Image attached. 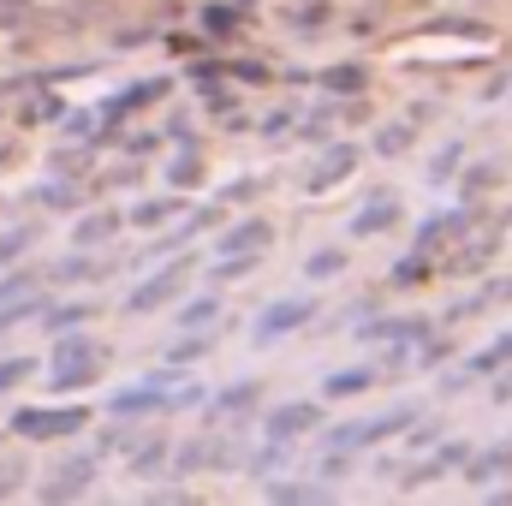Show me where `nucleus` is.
<instances>
[{"label": "nucleus", "mask_w": 512, "mask_h": 506, "mask_svg": "<svg viewBox=\"0 0 512 506\" xmlns=\"http://www.w3.org/2000/svg\"><path fill=\"white\" fill-rule=\"evenodd\" d=\"M90 471H96V459H72V465H60L54 483H42V501H78V495L90 489Z\"/></svg>", "instance_id": "6e6552de"}, {"label": "nucleus", "mask_w": 512, "mask_h": 506, "mask_svg": "<svg viewBox=\"0 0 512 506\" xmlns=\"http://www.w3.org/2000/svg\"><path fill=\"white\" fill-rule=\"evenodd\" d=\"M346 268V251H316L304 262V280H328V274H340Z\"/></svg>", "instance_id": "393cba45"}, {"label": "nucleus", "mask_w": 512, "mask_h": 506, "mask_svg": "<svg viewBox=\"0 0 512 506\" xmlns=\"http://www.w3.org/2000/svg\"><path fill=\"white\" fill-rule=\"evenodd\" d=\"M66 131H72V137H90V131H96V114H72Z\"/></svg>", "instance_id": "58836bf2"}, {"label": "nucleus", "mask_w": 512, "mask_h": 506, "mask_svg": "<svg viewBox=\"0 0 512 506\" xmlns=\"http://www.w3.org/2000/svg\"><path fill=\"white\" fill-rule=\"evenodd\" d=\"M30 286H36V274H0V304L18 298V292H30Z\"/></svg>", "instance_id": "c9c22d12"}, {"label": "nucleus", "mask_w": 512, "mask_h": 506, "mask_svg": "<svg viewBox=\"0 0 512 506\" xmlns=\"http://www.w3.org/2000/svg\"><path fill=\"white\" fill-rule=\"evenodd\" d=\"M512 364V334H501V340H489L483 352H471V364H465V376H501Z\"/></svg>", "instance_id": "2eb2a0df"}, {"label": "nucleus", "mask_w": 512, "mask_h": 506, "mask_svg": "<svg viewBox=\"0 0 512 506\" xmlns=\"http://www.w3.org/2000/svg\"><path fill=\"white\" fill-rule=\"evenodd\" d=\"M322 423V411L310 405V399H286V405H274L268 417H262V441H298V435H310Z\"/></svg>", "instance_id": "39448f33"}, {"label": "nucleus", "mask_w": 512, "mask_h": 506, "mask_svg": "<svg viewBox=\"0 0 512 506\" xmlns=\"http://www.w3.org/2000/svg\"><path fill=\"white\" fill-rule=\"evenodd\" d=\"M268 501H328V489H310V483H268Z\"/></svg>", "instance_id": "cd10ccee"}, {"label": "nucleus", "mask_w": 512, "mask_h": 506, "mask_svg": "<svg viewBox=\"0 0 512 506\" xmlns=\"http://www.w3.org/2000/svg\"><path fill=\"white\" fill-rule=\"evenodd\" d=\"M167 96V78H137V84H126L114 102H102V120L108 126H120L126 114H137V108H149V102H161Z\"/></svg>", "instance_id": "0eeeda50"}, {"label": "nucleus", "mask_w": 512, "mask_h": 506, "mask_svg": "<svg viewBox=\"0 0 512 506\" xmlns=\"http://www.w3.org/2000/svg\"><path fill=\"white\" fill-rule=\"evenodd\" d=\"M18 477H24V471H0V495H12V489H18Z\"/></svg>", "instance_id": "ea45409f"}, {"label": "nucleus", "mask_w": 512, "mask_h": 506, "mask_svg": "<svg viewBox=\"0 0 512 506\" xmlns=\"http://www.w3.org/2000/svg\"><path fill=\"white\" fill-rule=\"evenodd\" d=\"M405 423H417V405H393V411H382V417L340 423V429L322 435V447H328V453H364V447H382V441H393V435H405Z\"/></svg>", "instance_id": "f03ea898"}, {"label": "nucleus", "mask_w": 512, "mask_h": 506, "mask_svg": "<svg viewBox=\"0 0 512 506\" xmlns=\"http://www.w3.org/2000/svg\"><path fill=\"white\" fill-rule=\"evenodd\" d=\"M66 286H78V280H90V274H102V262H90V256H60V268H54Z\"/></svg>", "instance_id": "a878e982"}, {"label": "nucleus", "mask_w": 512, "mask_h": 506, "mask_svg": "<svg viewBox=\"0 0 512 506\" xmlns=\"http://www.w3.org/2000/svg\"><path fill=\"white\" fill-rule=\"evenodd\" d=\"M114 227H120V215H114V209H96V215H84V221H78L72 245H102V239H108Z\"/></svg>", "instance_id": "6ab92c4d"}, {"label": "nucleus", "mask_w": 512, "mask_h": 506, "mask_svg": "<svg viewBox=\"0 0 512 506\" xmlns=\"http://www.w3.org/2000/svg\"><path fill=\"white\" fill-rule=\"evenodd\" d=\"M310 316H316V298H274V304L256 316L251 340H256V346H274V340H286L292 328H304Z\"/></svg>", "instance_id": "20e7f679"}, {"label": "nucleus", "mask_w": 512, "mask_h": 506, "mask_svg": "<svg viewBox=\"0 0 512 506\" xmlns=\"http://www.w3.org/2000/svg\"><path fill=\"white\" fill-rule=\"evenodd\" d=\"M30 251V227H12V233H0V268L12 262V256Z\"/></svg>", "instance_id": "72a5a7b5"}, {"label": "nucleus", "mask_w": 512, "mask_h": 506, "mask_svg": "<svg viewBox=\"0 0 512 506\" xmlns=\"http://www.w3.org/2000/svg\"><path fill=\"white\" fill-rule=\"evenodd\" d=\"M209 352H215V334H185V340H173L161 358H167V364H191V358H209Z\"/></svg>", "instance_id": "aec40b11"}, {"label": "nucleus", "mask_w": 512, "mask_h": 506, "mask_svg": "<svg viewBox=\"0 0 512 506\" xmlns=\"http://www.w3.org/2000/svg\"><path fill=\"white\" fill-rule=\"evenodd\" d=\"M465 453H471L465 441H453V447H435V453H429V459H423L411 477H399V483L411 489V483H429V477H441V471H459V465H465Z\"/></svg>", "instance_id": "f8f14e48"}, {"label": "nucleus", "mask_w": 512, "mask_h": 506, "mask_svg": "<svg viewBox=\"0 0 512 506\" xmlns=\"http://www.w3.org/2000/svg\"><path fill=\"white\" fill-rule=\"evenodd\" d=\"M48 387L54 393H78V387H90V381L102 376V346L90 340V334H54V370H48Z\"/></svg>", "instance_id": "f257e3e1"}, {"label": "nucleus", "mask_w": 512, "mask_h": 506, "mask_svg": "<svg viewBox=\"0 0 512 506\" xmlns=\"http://www.w3.org/2000/svg\"><path fill=\"white\" fill-rule=\"evenodd\" d=\"M256 399H262V387H256V381H233V387H221V393L209 399V417H233V411H251Z\"/></svg>", "instance_id": "4468645a"}, {"label": "nucleus", "mask_w": 512, "mask_h": 506, "mask_svg": "<svg viewBox=\"0 0 512 506\" xmlns=\"http://www.w3.org/2000/svg\"><path fill=\"white\" fill-rule=\"evenodd\" d=\"M84 423H90L84 405H18L6 429L24 435V441H66V435H78Z\"/></svg>", "instance_id": "7ed1b4c3"}, {"label": "nucleus", "mask_w": 512, "mask_h": 506, "mask_svg": "<svg viewBox=\"0 0 512 506\" xmlns=\"http://www.w3.org/2000/svg\"><path fill=\"white\" fill-rule=\"evenodd\" d=\"M48 310V304H42ZM90 322V304H60V310H48V328L60 334V328H84Z\"/></svg>", "instance_id": "bb28decb"}, {"label": "nucleus", "mask_w": 512, "mask_h": 506, "mask_svg": "<svg viewBox=\"0 0 512 506\" xmlns=\"http://www.w3.org/2000/svg\"><path fill=\"white\" fill-rule=\"evenodd\" d=\"M36 376V364L30 358H0V393H12L18 381H30Z\"/></svg>", "instance_id": "c756f323"}, {"label": "nucleus", "mask_w": 512, "mask_h": 506, "mask_svg": "<svg viewBox=\"0 0 512 506\" xmlns=\"http://www.w3.org/2000/svg\"><path fill=\"white\" fill-rule=\"evenodd\" d=\"M233 24H239V12H233V6H203V30H209V36H227Z\"/></svg>", "instance_id": "473e14b6"}, {"label": "nucleus", "mask_w": 512, "mask_h": 506, "mask_svg": "<svg viewBox=\"0 0 512 506\" xmlns=\"http://www.w3.org/2000/svg\"><path fill=\"white\" fill-rule=\"evenodd\" d=\"M167 215H179V197H161V203L149 197V203H137V209H131V221H137V227H155V221H167Z\"/></svg>", "instance_id": "b1692460"}, {"label": "nucleus", "mask_w": 512, "mask_h": 506, "mask_svg": "<svg viewBox=\"0 0 512 506\" xmlns=\"http://www.w3.org/2000/svg\"><path fill=\"white\" fill-rule=\"evenodd\" d=\"M376 387V370H334L322 381V399H352V393H370Z\"/></svg>", "instance_id": "f3484780"}, {"label": "nucleus", "mask_w": 512, "mask_h": 506, "mask_svg": "<svg viewBox=\"0 0 512 506\" xmlns=\"http://www.w3.org/2000/svg\"><path fill=\"white\" fill-rule=\"evenodd\" d=\"M215 316H221V298H215V292H203V298H191V304L179 310L185 328H203V322H215Z\"/></svg>", "instance_id": "412c9836"}, {"label": "nucleus", "mask_w": 512, "mask_h": 506, "mask_svg": "<svg viewBox=\"0 0 512 506\" xmlns=\"http://www.w3.org/2000/svg\"><path fill=\"white\" fill-rule=\"evenodd\" d=\"M507 370H512V364H507ZM507 399H512V376L501 381V387H495V405H507Z\"/></svg>", "instance_id": "a19ab883"}, {"label": "nucleus", "mask_w": 512, "mask_h": 506, "mask_svg": "<svg viewBox=\"0 0 512 506\" xmlns=\"http://www.w3.org/2000/svg\"><path fill=\"white\" fill-rule=\"evenodd\" d=\"M179 280H185V262H173V268L149 274L137 292H126V310H131V316H143V310H155V304H173V298H179Z\"/></svg>", "instance_id": "423d86ee"}, {"label": "nucleus", "mask_w": 512, "mask_h": 506, "mask_svg": "<svg viewBox=\"0 0 512 506\" xmlns=\"http://www.w3.org/2000/svg\"><path fill=\"white\" fill-rule=\"evenodd\" d=\"M120 149H131V155H155V149H161V137H149V131H137V137H126Z\"/></svg>", "instance_id": "e433bc0d"}, {"label": "nucleus", "mask_w": 512, "mask_h": 506, "mask_svg": "<svg viewBox=\"0 0 512 506\" xmlns=\"http://www.w3.org/2000/svg\"><path fill=\"white\" fill-rule=\"evenodd\" d=\"M364 78H370L364 66H334V72H322L328 90H364Z\"/></svg>", "instance_id": "7c9ffc66"}, {"label": "nucleus", "mask_w": 512, "mask_h": 506, "mask_svg": "<svg viewBox=\"0 0 512 506\" xmlns=\"http://www.w3.org/2000/svg\"><path fill=\"white\" fill-rule=\"evenodd\" d=\"M256 191H262V179H239V185H233V191H227V197H233V203H251Z\"/></svg>", "instance_id": "4c0bfd02"}, {"label": "nucleus", "mask_w": 512, "mask_h": 506, "mask_svg": "<svg viewBox=\"0 0 512 506\" xmlns=\"http://www.w3.org/2000/svg\"><path fill=\"white\" fill-rule=\"evenodd\" d=\"M262 245H268V221H239V227H227L221 239H209V251H215V256L262 251Z\"/></svg>", "instance_id": "9d476101"}, {"label": "nucleus", "mask_w": 512, "mask_h": 506, "mask_svg": "<svg viewBox=\"0 0 512 506\" xmlns=\"http://www.w3.org/2000/svg\"><path fill=\"white\" fill-rule=\"evenodd\" d=\"M459 227H465V209H453V215H429V221H423V227H417V239H411V251H435V245H441V233H459Z\"/></svg>", "instance_id": "dca6fc26"}, {"label": "nucleus", "mask_w": 512, "mask_h": 506, "mask_svg": "<svg viewBox=\"0 0 512 506\" xmlns=\"http://www.w3.org/2000/svg\"><path fill=\"white\" fill-rule=\"evenodd\" d=\"M459 161H465V143H447V149L429 161V179H435V185H447V179L459 173Z\"/></svg>", "instance_id": "4be33fe9"}, {"label": "nucleus", "mask_w": 512, "mask_h": 506, "mask_svg": "<svg viewBox=\"0 0 512 506\" xmlns=\"http://www.w3.org/2000/svg\"><path fill=\"white\" fill-rule=\"evenodd\" d=\"M42 203L48 209H78V185H42Z\"/></svg>", "instance_id": "f704fd0d"}, {"label": "nucleus", "mask_w": 512, "mask_h": 506, "mask_svg": "<svg viewBox=\"0 0 512 506\" xmlns=\"http://www.w3.org/2000/svg\"><path fill=\"white\" fill-rule=\"evenodd\" d=\"M512 471V441H501V447H489V453H465V477L471 483H489V477H507Z\"/></svg>", "instance_id": "ddd939ff"}, {"label": "nucleus", "mask_w": 512, "mask_h": 506, "mask_svg": "<svg viewBox=\"0 0 512 506\" xmlns=\"http://www.w3.org/2000/svg\"><path fill=\"white\" fill-rule=\"evenodd\" d=\"M399 149H411V126H382L376 131V155H399Z\"/></svg>", "instance_id": "2f4dec72"}, {"label": "nucleus", "mask_w": 512, "mask_h": 506, "mask_svg": "<svg viewBox=\"0 0 512 506\" xmlns=\"http://www.w3.org/2000/svg\"><path fill=\"white\" fill-rule=\"evenodd\" d=\"M167 459H173V447H167V435H155V441H143V447L131 453V477H155Z\"/></svg>", "instance_id": "a211bd4d"}, {"label": "nucleus", "mask_w": 512, "mask_h": 506, "mask_svg": "<svg viewBox=\"0 0 512 506\" xmlns=\"http://www.w3.org/2000/svg\"><path fill=\"white\" fill-rule=\"evenodd\" d=\"M352 167H358V143H340V149H328V155L316 161V173L304 179V191H328V185H334V179H346Z\"/></svg>", "instance_id": "1a4fd4ad"}, {"label": "nucleus", "mask_w": 512, "mask_h": 506, "mask_svg": "<svg viewBox=\"0 0 512 506\" xmlns=\"http://www.w3.org/2000/svg\"><path fill=\"white\" fill-rule=\"evenodd\" d=\"M423 274H429V256L423 251H411L405 262H393V286H417Z\"/></svg>", "instance_id": "c85d7f7f"}, {"label": "nucleus", "mask_w": 512, "mask_h": 506, "mask_svg": "<svg viewBox=\"0 0 512 506\" xmlns=\"http://www.w3.org/2000/svg\"><path fill=\"white\" fill-rule=\"evenodd\" d=\"M393 221H399V203H393V197H376L370 209H358V215H352V227H346V233H352V239H376V233H387Z\"/></svg>", "instance_id": "9b49d317"}, {"label": "nucleus", "mask_w": 512, "mask_h": 506, "mask_svg": "<svg viewBox=\"0 0 512 506\" xmlns=\"http://www.w3.org/2000/svg\"><path fill=\"white\" fill-rule=\"evenodd\" d=\"M197 173H203L197 149H185V155H173V161H167V185H197Z\"/></svg>", "instance_id": "5701e85b"}]
</instances>
